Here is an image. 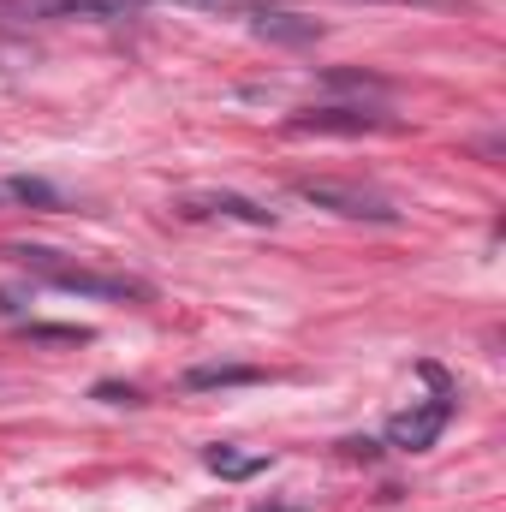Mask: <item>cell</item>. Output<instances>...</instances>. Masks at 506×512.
Instances as JSON below:
<instances>
[{
  "instance_id": "obj_12",
  "label": "cell",
  "mask_w": 506,
  "mask_h": 512,
  "mask_svg": "<svg viewBox=\"0 0 506 512\" xmlns=\"http://www.w3.org/2000/svg\"><path fill=\"white\" fill-rule=\"evenodd\" d=\"M381 6H423V12H447V6H471V0H381Z\"/></svg>"
},
{
  "instance_id": "obj_4",
  "label": "cell",
  "mask_w": 506,
  "mask_h": 512,
  "mask_svg": "<svg viewBox=\"0 0 506 512\" xmlns=\"http://www.w3.org/2000/svg\"><path fill=\"white\" fill-rule=\"evenodd\" d=\"M120 0H0V24H72V18H114Z\"/></svg>"
},
{
  "instance_id": "obj_11",
  "label": "cell",
  "mask_w": 506,
  "mask_h": 512,
  "mask_svg": "<svg viewBox=\"0 0 506 512\" xmlns=\"http://www.w3.org/2000/svg\"><path fill=\"white\" fill-rule=\"evenodd\" d=\"M6 191H12V197H18V203H54V191H48V185H42V179H12V185H6Z\"/></svg>"
},
{
  "instance_id": "obj_5",
  "label": "cell",
  "mask_w": 506,
  "mask_h": 512,
  "mask_svg": "<svg viewBox=\"0 0 506 512\" xmlns=\"http://www.w3.org/2000/svg\"><path fill=\"white\" fill-rule=\"evenodd\" d=\"M292 131H340V137H364V131H399L381 108H304L292 114Z\"/></svg>"
},
{
  "instance_id": "obj_7",
  "label": "cell",
  "mask_w": 506,
  "mask_h": 512,
  "mask_svg": "<svg viewBox=\"0 0 506 512\" xmlns=\"http://www.w3.org/2000/svg\"><path fill=\"white\" fill-rule=\"evenodd\" d=\"M256 36H274V42H316L322 24H316V18H298V12H280V6H262V12H256Z\"/></svg>"
},
{
  "instance_id": "obj_8",
  "label": "cell",
  "mask_w": 506,
  "mask_h": 512,
  "mask_svg": "<svg viewBox=\"0 0 506 512\" xmlns=\"http://www.w3.org/2000/svg\"><path fill=\"white\" fill-rule=\"evenodd\" d=\"M245 382H262V370H251V364H203V370L185 376L191 393H203V387H245Z\"/></svg>"
},
{
  "instance_id": "obj_6",
  "label": "cell",
  "mask_w": 506,
  "mask_h": 512,
  "mask_svg": "<svg viewBox=\"0 0 506 512\" xmlns=\"http://www.w3.org/2000/svg\"><path fill=\"white\" fill-rule=\"evenodd\" d=\"M179 209H185V215H221V221H245V227H274V209H262V203L239 197V191H191Z\"/></svg>"
},
{
  "instance_id": "obj_13",
  "label": "cell",
  "mask_w": 506,
  "mask_h": 512,
  "mask_svg": "<svg viewBox=\"0 0 506 512\" xmlns=\"http://www.w3.org/2000/svg\"><path fill=\"white\" fill-rule=\"evenodd\" d=\"M96 393H102V399H114V405H137V393H131V387H114V382H102Z\"/></svg>"
},
{
  "instance_id": "obj_9",
  "label": "cell",
  "mask_w": 506,
  "mask_h": 512,
  "mask_svg": "<svg viewBox=\"0 0 506 512\" xmlns=\"http://www.w3.org/2000/svg\"><path fill=\"white\" fill-rule=\"evenodd\" d=\"M203 465H209L215 477H256L268 459H262V453H233V447H209V453H203Z\"/></svg>"
},
{
  "instance_id": "obj_2",
  "label": "cell",
  "mask_w": 506,
  "mask_h": 512,
  "mask_svg": "<svg viewBox=\"0 0 506 512\" xmlns=\"http://www.w3.org/2000/svg\"><path fill=\"white\" fill-rule=\"evenodd\" d=\"M304 203L328 209V215H346V221H376V227H393L399 209L381 197V191H364V185H346V179H298L292 185Z\"/></svg>"
},
{
  "instance_id": "obj_3",
  "label": "cell",
  "mask_w": 506,
  "mask_h": 512,
  "mask_svg": "<svg viewBox=\"0 0 506 512\" xmlns=\"http://www.w3.org/2000/svg\"><path fill=\"white\" fill-rule=\"evenodd\" d=\"M453 423V393L441 387L435 399H423V405H405L399 417H387V447H399V453H423V447H435L441 441V429Z\"/></svg>"
},
{
  "instance_id": "obj_10",
  "label": "cell",
  "mask_w": 506,
  "mask_h": 512,
  "mask_svg": "<svg viewBox=\"0 0 506 512\" xmlns=\"http://www.w3.org/2000/svg\"><path fill=\"white\" fill-rule=\"evenodd\" d=\"M167 6H191V12H215V18H245V12H262L274 0H167Z\"/></svg>"
},
{
  "instance_id": "obj_1",
  "label": "cell",
  "mask_w": 506,
  "mask_h": 512,
  "mask_svg": "<svg viewBox=\"0 0 506 512\" xmlns=\"http://www.w3.org/2000/svg\"><path fill=\"white\" fill-rule=\"evenodd\" d=\"M6 256L30 274V280H48L60 292H78V298H102V304H149L155 286L137 280V274H114V268H90V262H72V256L48 251V245H6Z\"/></svg>"
}]
</instances>
